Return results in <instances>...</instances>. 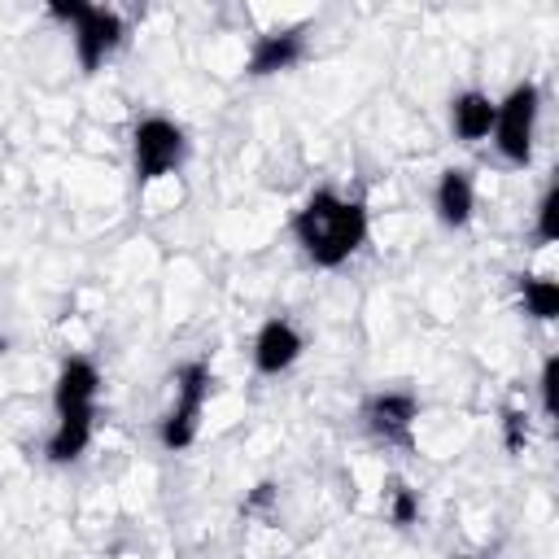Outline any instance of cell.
Returning <instances> with one entry per match:
<instances>
[{"label":"cell","mask_w":559,"mask_h":559,"mask_svg":"<svg viewBox=\"0 0 559 559\" xmlns=\"http://www.w3.org/2000/svg\"><path fill=\"white\" fill-rule=\"evenodd\" d=\"M170 384H175V393H170V406L157 419V441H162V450L183 454L201 437V419H205V406H210V393H214V371H210L205 358H188V362L175 367Z\"/></svg>","instance_id":"4"},{"label":"cell","mask_w":559,"mask_h":559,"mask_svg":"<svg viewBox=\"0 0 559 559\" xmlns=\"http://www.w3.org/2000/svg\"><path fill=\"white\" fill-rule=\"evenodd\" d=\"M288 236L301 258L319 271H336L362 253L371 236V210L362 197H345L336 188H314L288 218Z\"/></svg>","instance_id":"1"},{"label":"cell","mask_w":559,"mask_h":559,"mask_svg":"<svg viewBox=\"0 0 559 559\" xmlns=\"http://www.w3.org/2000/svg\"><path fill=\"white\" fill-rule=\"evenodd\" d=\"M384 515L393 528H411L419 520V489H411L406 480H389L384 489Z\"/></svg>","instance_id":"14"},{"label":"cell","mask_w":559,"mask_h":559,"mask_svg":"<svg viewBox=\"0 0 559 559\" xmlns=\"http://www.w3.org/2000/svg\"><path fill=\"white\" fill-rule=\"evenodd\" d=\"M183 162H188V131H183V122H175L166 114H144L131 127V170H135L140 188L175 175Z\"/></svg>","instance_id":"5"},{"label":"cell","mask_w":559,"mask_h":559,"mask_svg":"<svg viewBox=\"0 0 559 559\" xmlns=\"http://www.w3.org/2000/svg\"><path fill=\"white\" fill-rule=\"evenodd\" d=\"M432 218L445 231H467L476 218V179L467 166H445L432 183Z\"/></svg>","instance_id":"10"},{"label":"cell","mask_w":559,"mask_h":559,"mask_svg":"<svg viewBox=\"0 0 559 559\" xmlns=\"http://www.w3.org/2000/svg\"><path fill=\"white\" fill-rule=\"evenodd\" d=\"M454 559H476V555H454Z\"/></svg>","instance_id":"18"},{"label":"cell","mask_w":559,"mask_h":559,"mask_svg":"<svg viewBox=\"0 0 559 559\" xmlns=\"http://www.w3.org/2000/svg\"><path fill=\"white\" fill-rule=\"evenodd\" d=\"M533 236L537 245H555L559 240V179H550L537 197V210H533Z\"/></svg>","instance_id":"15"},{"label":"cell","mask_w":559,"mask_h":559,"mask_svg":"<svg viewBox=\"0 0 559 559\" xmlns=\"http://www.w3.org/2000/svg\"><path fill=\"white\" fill-rule=\"evenodd\" d=\"M48 13L70 26V48L83 74H96L122 44H127V17L109 4L92 0H48Z\"/></svg>","instance_id":"3"},{"label":"cell","mask_w":559,"mask_h":559,"mask_svg":"<svg viewBox=\"0 0 559 559\" xmlns=\"http://www.w3.org/2000/svg\"><path fill=\"white\" fill-rule=\"evenodd\" d=\"M419 393L415 389H376L362 397L358 419L367 428V437L384 441V445H406L415 424H419Z\"/></svg>","instance_id":"6"},{"label":"cell","mask_w":559,"mask_h":559,"mask_svg":"<svg viewBox=\"0 0 559 559\" xmlns=\"http://www.w3.org/2000/svg\"><path fill=\"white\" fill-rule=\"evenodd\" d=\"M301 354H306V332L288 314L262 319L253 341H249V362L258 376H284L301 362Z\"/></svg>","instance_id":"8"},{"label":"cell","mask_w":559,"mask_h":559,"mask_svg":"<svg viewBox=\"0 0 559 559\" xmlns=\"http://www.w3.org/2000/svg\"><path fill=\"white\" fill-rule=\"evenodd\" d=\"M559 354H546L542 358V371H537V406H542V419L555 424L559 415Z\"/></svg>","instance_id":"16"},{"label":"cell","mask_w":559,"mask_h":559,"mask_svg":"<svg viewBox=\"0 0 559 559\" xmlns=\"http://www.w3.org/2000/svg\"><path fill=\"white\" fill-rule=\"evenodd\" d=\"M96 402H100V367L83 354L61 358L52 376V415H83L96 411Z\"/></svg>","instance_id":"9"},{"label":"cell","mask_w":559,"mask_h":559,"mask_svg":"<svg viewBox=\"0 0 559 559\" xmlns=\"http://www.w3.org/2000/svg\"><path fill=\"white\" fill-rule=\"evenodd\" d=\"M445 118H450V135L459 144H485L489 131H493V96L485 87H459L445 105Z\"/></svg>","instance_id":"11"},{"label":"cell","mask_w":559,"mask_h":559,"mask_svg":"<svg viewBox=\"0 0 559 559\" xmlns=\"http://www.w3.org/2000/svg\"><path fill=\"white\" fill-rule=\"evenodd\" d=\"M537 131H542V83L537 79H515L502 96H493L489 144L507 166L528 170L533 153H537Z\"/></svg>","instance_id":"2"},{"label":"cell","mask_w":559,"mask_h":559,"mask_svg":"<svg viewBox=\"0 0 559 559\" xmlns=\"http://www.w3.org/2000/svg\"><path fill=\"white\" fill-rule=\"evenodd\" d=\"M502 441H507L511 454H524V445H528V419L520 411H507L502 415Z\"/></svg>","instance_id":"17"},{"label":"cell","mask_w":559,"mask_h":559,"mask_svg":"<svg viewBox=\"0 0 559 559\" xmlns=\"http://www.w3.org/2000/svg\"><path fill=\"white\" fill-rule=\"evenodd\" d=\"M306 22H288V26H271L262 35H253L249 52H245V79H275L288 74L306 61Z\"/></svg>","instance_id":"7"},{"label":"cell","mask_w":559,"mask_h":559,"mask_svg":"<svg viewBox=\"0 0 559 559\" xmlns=\"http://www.w3.org/2000/svg\"><path fill=\"white\" fill-rule=\"evenodd\" d=\"M515 297H520V310L537 323H555L559 319V280L550 271H524L515 280Z\"/></svg>","instance_id":"13"},{"label":"cell","mask_w":559,"mask_h":559,"mask_svg":"<svg viewBox=\"0 0 559 559\" xmlns=\"http://www.w3.org/2000/svg\"><path fill=\"white\" fill-rule=\"evenodd\" d=\"M92 437H96V411L57 415L52 428H48V437H44V459L52 467H70V463H79L92 450Z\"/></svg>","instance_id":"12"}]
</instances>
